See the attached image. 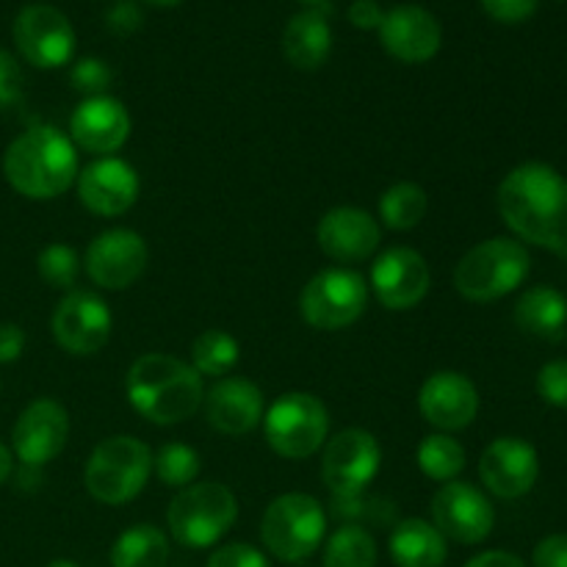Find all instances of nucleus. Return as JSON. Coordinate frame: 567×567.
I'll return each mask as SVG.
<instances>
[{"label": "nucleus", "mask_w": 567, "mask_h": 567, "mask_svg": "<svg viewBox=\"0 0 567 567\" xmlns=\"http://www.w3.org/2000/svg\"><path fill=\"white\" fill-rule=\"evenodd\" d=\"M78 147L53 125L28 127L6 147L3 175L28 199H55L75 186Z\"/></svg>", "instance_id": "f257e3e1"}, {"label": "nucleus", "mask_w": 567, "mask_h": 567, "mask_svg": "<svg viewBox=\"0 0 567 567\" xmlns=\"http://www.w3.org/2000/svg\"><path fill=\"white\" fill-rule=\"evenodd\" d=\"M127 402L150 424H183L199 410L205 399L203 377L197 369L172 354H142L127 371Z\"/></svg>", "instance_id": "f03ea898"}, {"label": "nucleus", "mask_w": 567, "mask_h": 567, "mask_svg": "<svg viewBox=\"0 0 567 567\" xmlns=\"http://www.w3.org/2000/svg\"><path fill=\"white\" fill-rule=\"evenodd\" d=\"M567 181L548 164H520L498 186V214L524 241L543 247L548 219L563 197Z\"/></svg>", "instance_id": "7ed1b4c3"}, {"label": "nucleus", "mask_w": 567, "mask_h": 567, "mask_svg": "<svg viewBox=\"0 0 567 567\" xmlns=\"http://www.w3.org/2000/svg\"><path fill=\"white\" fill-rule=\"evenodd\" d=\"M532 258L515 238H487L463 255L454 269V288L471 302H496L529 277Z\"/></svg>", "instance_id": "20e7f679"}, {"label": "nucleus", "mask_w": 567, "mask_h": 567, "mask_svg": "<svg viewBox=\"0 0 567 567\" xmlns=\"http://www.w3.org/2000/svg\"><path fill=\"white\" fill-rule=\"evenodd\" d=\"M238 502L221 482H194L172 498L166 526L186 548H210L233 529Z\"/></svg>", "instance_id": "39448f33"}, {"label": "nucleus", "mask_w": 567, "mask_h": 567, "mask_svg": "<svg viewBox=\"0 0 567 567\" xmlns=\"http://www.w3.org/2000/svg\"><path fill=\"white\" fill-rule=\"evenodd\" d=\"M153 471V454L138 437L114 435L97 443L86 463V491L109 507L133 502L144 491Z\"/></svg>", "instance_id": "423d86ee"}, {"label": "nucleus", "mask_w": 567, "mask_h": 567, "mask_svg": "<svg viewBox=\"0 0 567 567\" xmlns=\"http://www.w3.org/2000/svg\"><path fill=\"white\" fill-rule=\"evenodd\" d=\"M324 532V507L308 493H282L266 507L260 520V540L282 563H302L319 551Z\"/></svg>", "instance_id": "0eeeda50"}, {"label": "nucleus", "mask_w": 567, "mask_h": 567, "mask_svg": "<svg viewBox=\"0 0 567 567\" xmlns=\"http://www.w3.org/2000/svg\"><path fill=\"white\" fill-rule=\"evenodd\" d=\"M330 432V413L319 396L291 391L264 415V435L271 452L286 460H305L319 452Z\"/></svg>", "instance_id": "6e6552de"}, {"label": "nucleus", "mask_w": 567, "mask_h": 567, "mask_svg": "<svg viewBox=\"0 0 567 567\" xmlns=\"http://www.w3.org/2000/svg\"><path fill=\"white\" fill-rule=\"evenodd\" d=\"M369 305V286L365 277L352 269H324L302 288L299 313L313 330L338 332L363 316Z\"/></svg>", "instance_id": "1a4fd4ad"}, {"label": "nucleus", "mask_w": 567, "mask_h": 567, "mask_svg": "<svg viewBox=\"0 0 567 567\" xmlns=\"http://www.w3.org/2000/svg\"><path fill=\"white\" fill-rule=\"evenodd\" d=\"M382 449L365 430H343L327 441L321 454V480L336 498L363 496L365 487L380 474Z\"/></svg>", "instance_id": "9d476101"}, {"label": "nucleus", "mask_w": 567, "mask_h": 567, "mask_svg": "<svg viewBox=\"0 0 567 567\" xmlns=\"http://www.w3.org/2000/svg\"><path fill=\"white\" fill-rule=\"evenodd\" d=\"M432 524L446 540L476 546L491 537L496 526V509L480 487L454 480L432 496Z\"/></svg>", "instance_id": "9b49d317"}, {"label": "nucleus", "mask_w": 567, "mask_h": 567, "mask_svg": "<svg viewBox=\"0 0 567 567\" xmlns=\"http://www.w3.org/2000/svg\"><path fill=\"white\" fill-rule=\"evenodd\" d=\"M14 44L28 64L55 70L75 55V31L55 6L33 3L17 14Z\"/></svg>", "instance_id": "f8f14e48"}, {"label": "nucleus", "mask_w": 567, "mask_h": 567, "mask_svg": "<svg viewBox=\"0 0 567 567\" xmlns=\"http://www.w3.org/2000/svg\"><path fill=\"white\" fill-rule=\"evenodd\" d=\"M111 308L92 291H70L53 310L50 330L64 352L86 358L97 354L111 338Z\"/></svg>", "instance_id": "ddd939ff"}, {"label": "nucleus", "mask_w": 567, "mask_h": 567, "mask_svg": "<svg viewBox=\"0 0 567 567\" xmlns=\"http://www.w3.org/2000/svg\"><path fill=\"white\" fill-rule=\"evenodd\" d=\"M147 260L150 252L144 238L125 227H114V230L100 233L89 244L83 266L94 286L105 288V291H122L144 275Z\"/></svg>", "instance_id": "4468645a"}, {"label": "nucleus", "mask_w": 567, "mask_h": 567, "mask_svg": "<svg viewBox=\"0 0 567 567\" xmlns=\"http://www.w3.org/2000/svg\"><path fill=\"white\" fill-rule=\"evenodd\" d=\"M70 437V415L55 399H37L22 410L11 432V446L25 468H42L59 457Z\"/></svg>", "instance_id": "2eb2a0df"}, {"label": "nucleus", "mask_w": 567, "mask_h": 567, "mask_svg": "<svg viewBox=\"0 0 567 567\" xmlns=\"http://www.w3.org/2000/svg\"><path fill=\"white\" fill-rule=\"evenodd\" d=\"M430 264L410 247L388 249L371 266V291L388 310L415 308L430 291Z\"/></svg>", "instance_id": "dca6fc26"}, {"label": "nucleus", "mask_w": 567, "mask_h": 567, "mask_svg": "<svg viewBox=\"0 0 567 567\" xmlns=\"http://www.w3.org/2000/svg\"><path fill=\"white\" fill-rule=\"evenodd\" d=\"M75 186L78 199L86 210L97 216H122L136 205L142 183L127 161L109 155V158H97L94 164L83 166L78 172Z\"/></svg>", "instance_id": "f3484780"}, {"label": "nucleus", "mask_w": 567, "mask_h": 567, "mask_svg": "<svg viewBox=\"0 0 567 567\" xmlns=\"http://www.w3.org/2000/svg\"><path fill=\"white\" fill-rule=\"evenodd\" d=\"M380 42L388 55L404 61V64H424L435 59L443 44L441 22L424 6L404 3L385 11L380 25Z\"/></svg>", "instance_id": "a211bd4d"}, {"label": "nucleus", "mask_w": 567, "mask_h": 567, "mask_svg": "<svg viewBox=\"0 0 567 567\" xmlns=\"http://www.w3.org/2000/svg\"><path fill=\"white\" fill-rule=\"evenodd\" d=\"M72 144L83 153L109 158L131 136V114L116 97L100 94V97H86L78 103L70 120Z\"/></svg>", "instance_id": "6ab92c4d"}, {"label": "nucleus", "mask_w": 567, "mask_h": 567, "mask_svg": "<svg viewBox=\"0 0 567 567\" xmlns=\"http://www.w3.org/2000/svg\"><path fill=\"white\" fill-rule=\"evenodd\" d=\"M421 415L441 432H457L474 424L480 413V393L476 385L460 371H435L421 385L419 393Z\"/></svg>", "instance_id": "aec40b11"}, {"label": "nucleus", "mask_w": 567, "mask_h": 567, "mask_svg": "<svg viewBox=\"0 0 567 567\" xmlns=\"http://www.w3.org/2000/svg\"><path fill=\"white\" fill-rule=\"evenodd\" d=\"M540 460L535 446L520 437H498L482 452L480 476L487 491L498 498H520L535 487Z\"/></svg>", "instance_id": "412c9836"}, {"label": "nucleus", "mask_w": 567, "mask_h": 567, "mask_svg": "<svg viewBox=\"0 0 567 567\" xmlns=\"http://www.w3.org/2000/svg\"><path fill=\"white\" fill-rule=\"evenodd\" d=\"M316 238L327 258L338 260V264H360L377 252L382 230L369 210L343 205V208H332L321 216Z\"/></svg>", "instance_id": "4be33fe9"}, {"label": "nucleus", "mask_w": 567, "mask_h": 567, "mask_svg": "<svg viewBox=\"0 0 567 567\" xmlns=\"http://www.w3.org/2000/svg\"><path fill=\"white\" fill-rule=\"evenodd\" d=\"M205 419L221 435H247L264 419V393L244 377H221L205 393Z\"/></svg>", "instance_id": "5701e85b"}, {"label": "nucleus", "mask_w": 567, "mask_h": 567, "mask_svg": "<svg viewBox=\"0 0 567 567\" xmlns=\"http://www.w3.org/2000/svg\"><path fill=\"white\" fill-rule=\"evenodd\" d=\"M330 0H319L310 9L299 11L282 31V53L297 70L313 72L330 59L332 28H330Z\"/></svg>", "instance_id": "b1692460"}, {"label": "nucleus", "mask_w": 567, "mask_h": 567, "mask_svg": "<svg viewBox=\"0 0 567 567\" xmlns=\"http://www.w3.org/2000/svg\"><path fill=\"white\" fill-rule=\"evenodd\" d=\"M388 548L399 567H443L449 557L446 537L435 529V524L421 518L399 520Z\"/></svg>", "instance_id": "393cba45"}, {"label": "nucleus", "mask_w": 567, "mask_h": 567, "mask_svg": "<svg viewBox=\"0 0 567 567\" xmlns=\"http://www.w3.org/2000/svg\"><path fill=\"white\" fill-rule=\"evenodd\" d=\"M515 321L524 332L554 341L567 327V299L551 286L529 288L515 305Z\"/></svg>", "instance_id": "a878e982"}, {"label": "nucleus", "mask_w": 567, "mask_h": 567, "mask_svg": "<svg viewBox=\"0 0 567 567\" xmlns=\"http://www.w3.org/2000/svg\"><path fill=\"white\" fill-rule=\"evenodd\" d=\"M166 563H169V540L164 532L150 524L122 532L111 548V567H166Z\"/></svg>", "instance_id": "bb28decb"}, {"label": "nucleus", "mask_w": 567, "mask_h": 567, "mask_svg": "<svg viewBox=\"0 0 567 567\" xmlns=\"http://www.w3.org/2000/svg\"><path fill=\"white\" fill-rule=\"evenodd\" d=\"M426 208H430V199L419 183H396L380 197V219L385 221V227L399 233L419 227Z\"/></svg>", "instance_id": "cd10ccee"}, {"label": "nucleus", "mask_w": 567, "mask_h": 567, "mask_svg": "<svg viewBox=\"0 0 567 567\" xmlns=\"http://www.w3.org/2000/svg\"><path fill=\"white\" fill-rule=\"evenodd\" d=\"M238 358H241V347L225 330H205L192 343V360L199 377L205 374L221 380V377H227L236 369Z\"/></svg>", "instance_id": "c85d7f7f"}, {"label": "nucleus", "mask_w": 567, "mask_h": 567, "mask_svg": "<svg viewBox=\"0 0 567 567\" xmlns=\"http://www.w3.org/2000/svg\"><path fill=\"white\" fill-rule=\"evenodd\" d=\"M415 463L424 471V476L446 485V482L457 480L460 471L465 468V449L446 432H435V435H426L421 441L419 452H415Z\"/></svg>", "instance_id": "c756f323"}, {"label": "nucleus", "mask_w": 567, "mask_h": 567, "mask_svg": "<svg viewBox=\"0 0 567 567\" xmlns=\"http://www.w3.org/2000/svg\"><path fill=\"white\" fill-rule=\"evenodd\" d=\"M324 567H377V543L363 526L343 524L324 546Z\"/></svg>", "instance_id": "7c9ffc66"}, {"label": "nucleus", "mask_w": 567, "mask_h": 567, "mask_svg": "<svg viewBox=\"0 0 567 567\" xmlns=\"http://www.w3.org/2000/svg\"><path fill=\"white\" fill-rule=\"evenodd\" d=\"M158 480L169 487H188L199 474V454L186 443H166L153 457Z\"/></svg>", "instance_id": "2f4dec72"}, {"label": "nucleus", "mask_w": 567, "mask_h": 567, "mask_svg": "<svg viewBox=\"0 0 567 567\" xmlns=\"http://www.w3.org/2000/svg\"><path fill=\"white\" fill-rule=\"evenodd\" d=\"M37 269L50 288L72 291L78 275H81V258H78V252L70 244H48V247L39 252Z\"/></svg>", "instance_id": "473e14b6"}, {"label": "nucleus", "mask_w": 567, "mask_h": 567, "mask_svg": "<svg viewBox=\"0 0 567 567\" xmlns=\"http://www.w3.org/2000/svg\"><path fill=\"white\" fill-rule=\"evenodd\" d=\"M70 81L86 97H100V94L109 92L111 81H114V72H111V66L103 59L86 55V59L75 61V66L70 72Z\"/></svg>", "instance_id": "72a5a7b5"}, {"label": "nucleus", "mask_w": 567, "mask_h": 567, "mask_svg": "<svg viewBox=\"0 0 567 567\" xmlns=\"http://www.w3.org/2000/svg\"><path fill=\"white\" fill-rule=\"evenodd\" d=\"M205 567H271V565L260 548L249 546V543H230V546L216 548Z\"/></svg>", "instance_id": "f704fd0d"}, {"label": "nucleus", "mask_w": 567, "mask_h": 567, "mask_svg": "<svg viewBox=\"0 0 567 567\" xmlns=\"http://www.w3.org/2000/svg\"><path fill=\"white\" fill-rule=\"evenodd\" d=\"M537 391L554 408H567V360L543 365L537 374Z\"/></svg>", "instance_id": "c9c22d12"}, {"label": "nucleus", "mask_w": 567, "mask_h": 567, "mask_svg": "<svg viewBox=\"0 0 567 567\" xmlns=\"http://www.w3.org/2000/svg\"><path fill=\"white\" fill-rule=\"evenodd\" d=\"M22 86H25V78H22L17 59L0 50V109L14 105L22 97Z\"/></svg>", "instance_id": "e433bc0d"}, {"label": "nucleus", "mask_w": 567, "mask_h": 567, "mask_svg": "<svg viewBox=\"0 0 567 567\" xmlns=\"http://www.w3.org/2000/svg\"><path fill=\"white\" fill-rule=\"evenodd\" d=\"M142 22L144 14L133 0H120V3L111 6L109 14H105V25H109V31L116 33V37H131V33H136L138 28H142Z\"/></svg>", "instance_id": "4c0bfd02"}, {"label": "nucleus", "mask_w": 567, "mask_h": 567, "mask_svg": "<svg viewBox=\"0 0 567 567\" xmlns=\"http://www.w3.org/2000/svg\"><path fill=\"white\" fill-rule=\"evenodd\" d=\"M482 9L498 22H524L537 11V0H482Z\"/></svg>", "instance_id": "58836bf2"}, {"label": "nucleus", "mask_w": 567, "mask_h": 567, "mask_svg": "<svg viewBox=\"0 0 567 567\" xmlns=\"http://www.w3.org/2000/svg\"><path fill=\"white\" fill-rule=\"evenodd\" d=\"M543 247L554 249L557 255H563L567 260V186L559 197L557 208H554L551 219H548L546 236H543Z\"/></svg>", "instance_id": "ea45409f"}, {"label": "nucleus", "mask_w": 567, "mask_h": 567, "mask_svg": "<svg viewBox=\"0 0 567 567\" xmlns=\"http://www.w3.org/2000/svg\"><path fill=\"white\" fill-rule=\"evenodd\" d=\"M535 567H567V535H551L537 543L532 554Z\"/></svg>", "instance_id": "a19ab883"}, {"label": "nucleus", "mask_w": 567, "mask_h": 567, "mask_svg": "<svg viewBox=\"0 0 567 567\" xmlns=\"http://www.w3.org/2000/svg\"><path fill=\"white\" fill-rule=\"evenodd\" d=\"M382 20H385V11H382V6L377 0H354L349 6V22L354 28H360V31H371V28L380 31Z\"/></svg>", "instance_id": "79ce46f5"}, {"label": "nucleus", "mask_w": 567, "mask_h": 567, "mask_svg": "<svg viewBox=\"0 0 567 567\" xmlns=\"http://www.w3.org/2000/svg\"><path fill=\"white\" fill-rule=\"evenodd\" d=\"M22 349H25V332H22V327L3 321L0 324V363H14V360H20Z\"/></svg>", "instance_id": "37998d69"}, {"label": "nucleus", "mask_w": 567, "mask_h": 567, "mask_svg": "<svg viewBox=\"0 0 567 567\" xmlns=\"http://www.w3.org/2000/svg\"><path fill=\"white\" fill-rule=\"evenodd\" d=\"M465 567H526L524 559H518L509 551H485L471 559Z\"/></svg>", "instance_id": "c03bdc74"}, {"label": "nucleus", "mask_w": 567, "mask_h": 567, "mask_svg": "<svg viewBox=\"0 0 567 567\" xmlns=\"http://www.w3.org/2000/svg\"><path fill=\"white\" fill-rule=\"evenodd\" d=\"M11 468H14V457H11L9 449H6L3 443H0V485H3V482L9 480Z\"/></svg>", "instance_id": "a18cd8bd"}, {"label": "nucleus", "mask_w": 567, "mask_h": 567, "mask_svg": "<svg viewBox=\"0 0 567 567\" xmlns=\"http://www.w3.org/2000/svg\"><path fill=\"white\" fill-rule=\"evenodd\" d=\"M150 6H158V9H172V6H181L183 0H147Z\"/></svg>", "instance_id": "49530a36"}, {"label": "nucleus", "mask_w": 567, "mask_h": 567, "mask_svg": "<svg viewBox=\"0 0 567 567\" xmlns=\"http://www.w3.org/2000/svg\"><path fill=\"white\" fill-rule=\"evenodd\" d=\"M48 567H78L72 559H55V563H50Z\"/></svg>", "instance_id": "de8ad7c7"}, {"label": "nucleus", "mask_w": 567, "mask_h": 567, "mask_svg": "<svg viewBox=\"0 0 567 567\" xmlns=\"http://www.w3.org/2000/svg\"><path fill=\"white\" fill-rule=\"evenodd\" d=\"M302 3H310V6H313V3H319V0H302Z\"/></svg>", "instance_id": "09e8293b"}]
</instances>
